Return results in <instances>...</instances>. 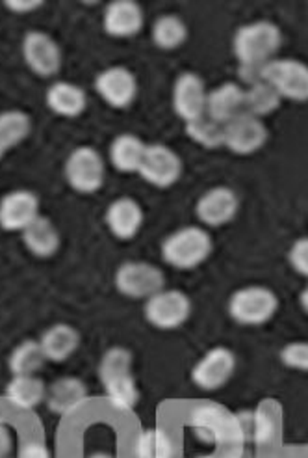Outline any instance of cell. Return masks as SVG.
Here are the masks:
<instances>
[{"instance_id":"obj_1","label":"cell","mask_w":308,"mask_h":458,"mask_svg":"<svg viewBox=\"0 0 308 458\" xmlns=\"http://www.w3.org/2000/svg\"><path fill=\"white\" fill-rule=\"evenodd\" d=\"M214 251V241L204 227L186 225L162 242V259L177 270H194Z\"/></svg>"},{"instance_id":"obj_2","label":"cell","mask_w":308,"mask_h":458,"mask_svg":"<svg viewBox=\"0 0 308 458\" xmlns=\"http://www.w3.org/2000/svg\"><path fill=\"white\" fill-rule=\"evenodd\" d=\"M282 45V32L271 21H254L240 27L232 49L238 64H264L275 60Z\"/></svg>"},{"instance_id":"obj_3","label":"cell","mask_w":308,"mask_h":458,"mask_svg":"<svg viewBox=\"0 0 308 458\" xmlns=\"http://www.w3.org/2000/svg\"><path fill=\"white\" fill-rule=\"evenodd\" d=\"M192 428L203 442L216 444L218 447L246 445L242 442L238 418L214 403H203L194 408Z\"/></svg>"},{"instance_id":"obj_4","label":"cell","mask_w":308,"mask_h":458,"mask_svg":"<svg viewBox=\"0 0 308 458\" xmlns=\"http://www.w3.org/2000/svg\"><path fill=\"white\" fill-rule=\"evenodd\" d=\"M227 310L234 323L242 327H262L275 317L279 299L270 287L249 285L232 293Z\"/></svg>"},{"instance_id":"obj_5","label":"cell","mask_w":308,"mask_h":458,"mask_svg":"<svg viewBox=\"0 0 308 458\" xmlns=\"http://www.w3.org/2000/svg\"><path fill=\"white\" fill-rule=\"evenodd\" d=\"M65 181L79 194L99 192L106 181V165L101 153L91 146H80L65 160Z\"/></svg>"},{"instance_id":"obj_6","label":"cell","mask_w":308,"mask_h":458,"mask_svg":"<svg viewBox=\"0 0 308 458\" xmlns=\"http://www.w3.org/2000/svg\"><path fill=\"white\" fill-rule=\"evenodd\" d=\"M113 284L127 299L149 301L165 289V276L160 267L149 261H125L115 270Z\"/></svg>"},{"instance_id":"obj_7","label":"cell","mask_w":308,"mask_h":458,"mask_svg":"<svg viewBox=\"0 0 308 458\" xmlns=\"http://www.w3.org/2000/svg\"><path fill=\"white\" fill-rule=\"evenodd\" d=\"M144 315L158 330H177L192 315V301L180 289H162L146 301Z\"/></svg>"},{"instance_id":"obj_8","label":"cell","mask_w":308,"mask_h":458,"mask_svg":"<svg viewBox=\"0 0 308 458\" xmlns=\"http://www.w3.org/2000/svg\"><path fill=\"white\" fill-rule=\"evenodd\" d=\"M21 51L25 64L34 75L41 79H51L60 73L63 56L60 45L53 36L39 30H30L22 38Z\"/></svg>"},{"instance_id":"obj_9","label":"cell","mask_w":308,"mask_h":458,"mask_svg":"<svg viewBox=\"0 0 308 458\" xmlns=\"http://www.w3.org/2000/svg\"><path fill=\"white\" fill-rule=\"evenodd\" d=\"M266 82H270L282 99L294 103L308 101V65L296 58H275L268 64Z\"/></svg>"},{"instance_id":"obj_10","label":"cell","mask_w":308,"mask_h":458,"mask_svg":"<svg viewBox=\"0 0 308 458\" xmlns=\"http://www.w3.org/2000/svg\"><path fill=\"white\" fill-rule=\"evenodd\" d=\"M182 170V158L170 146L147 144L137 174L156 189H170L180 179Z\"/></svg>"},{"instance_id":"obj_11","label":"cell","mask_w":308,"mask_h":458,"mask_svg":"<svg viewBox=\"0 0 308 458\" xmlns=\"http://www.w3.org/2000/svg\"><path fill=\"white\" fill-rule=\"evenodd\" d=\"M99 98L112 108H129L137 98V79L125 65H110L95 79Z\"/></svg>"},{"instance_id":"obj_12","label":"cell","mask_w":308,"mask_h":458,"mask_svg":"<svg viewBox=\"0 0 308 458\" xmlns=\"http://www.w3.org/2000/svg\"><path fill=\"white\" fill-rule=\"evenodd\" d=\"M236 371V356L227 347L210 349L192 369V382L203 392L221 389Z\"/></svg>"},{"instance_id":"obj_13","label":"cell","mask_w":308,"mask_h":458,"mask_svg":"<svg viewBox=\"0 0 308 458\" xmlns=\"http://www.w3.org/2000/svg\"><path fill=\"white\" fill-rule=\"evenodd\" d=\"M240 211V196L234 189L220 185L208 189L196 203V215L206 227L230 224Z\"/></svg>"},{"instance_id":"obj_14","label":"cell","mask_w":308,"mask_h":458,"mask_svg":"<svg viewBox=\"0 0 308 458\" xmlns=\"http://www.w3.org/2000/svg\"><path fill=\"white\" fill-rule=\"evenodd\" d=\"M268 136L266 123L246 112L225 125L223 148L236 155H253L266 146Z\"/></svg>"},{"instance_id":"obj_15","label":"cell","mask_w":308,"mask_h":458,"mask_svg":"<svg viewBox=\"0 0 308 458\" xmlns=\"http://www.w3.org/2000/svg\"><path fill=\"white\" fill-rule=\"evenodd\" d=\"M206 99L208 91L204 81L197 73L184 72L177 77L173 84V108L184 123L204 116Z\"/></svg>"},{"instance_id":"obj_16","label":"cell","mask_w":308,"mask_h":458,"mask_svg":"<svg viewBox=\"0 0 308 458\" xmlns=\"http://www.w3.org/2000/svg\"><path fill=\"white\" fill-rule=\"evenodd\" d=\"M39 216V198L27 189L8 192L0 199V227L4 232H25Z\"/></svg>"},{"instance_id":"obj_17","label":"cell","mask_w":308,"mask_h":458,"mask_svg":"<svg viewBox=\"0 0 308 458\" xmlns=\"http://www.w3.org/2000/svg\"><path fill=\"white\" fill-rule=\"evenodd\" d=\"M144 25V8L134 0H113L104 8L103 29L112 38H134Z\"/></svg>"},{"instance_id":"obj_18","label":"cell","mask_w":308,"mask_h":458,"mask_svg":"<svg viewBox=\"0 0 308 458\" xmlns=\"http://www.w3.org/2000/svg\"><path fill=\"white\" fill-rule=\"evenodd\" d=\"M104 220L115 239L132 241L139 233V229L144 227L146 215L134 198L121 196L108 205Z\"/></svg>"},{"instance_id":"obj_19","label":"cell","mask_w":308,"mask_h":458,"mask_svg":"<svg viewBox=\"0 0 308 458\" xmlns=\"http://www.w3.org/2000/svg\"><path fill=\"white\" fill-rule=\"evenodd\" d=\"M206 114L223 125L242 116L246 114V88L240 82H223L208 91Z\"/></svg>"},{"instance_id":"obj_20","label":"cell","mask_w":308,"mask_h":458,"mask_svg":"<svg viewBox=\"0 0 308 458\" xmlns=\"http://www.w3.org/2000/svg\"><path fill=\"white\" fill-rule=\"evenodd\" d=\"M87 401V387L77 377H62L46 387V406L56 416H69Z\"/></svg>"},{"instance_id":"obj_21","label":"cell","mask_w":308,"mask_h":458,"mask_svg":"<svg viewBox=\"0 0 308 458\" xmlns=\"http://www.w3.org/2000/svg\"><path fill=\"white\" fill-rule=\"evenodd\" d=\"M45 103L51 108V112L56 114V116L79 118L82 116L87 106V96L79 84L58 81V82H53L49 89H46Z\"/></svg>"},{"instance_id":"obj_22","label":"cell","mask_w":308,"mask_h":458,"mask_svg":"<svg viewBox=\"0 0 308 458\" xmlns=\"http://www.w3.org/2000/svg\"><path fill=\"white\" fill-rule=\"evenodd\" d=\"M82 335L80 332L65 323H56L51 328H46L39 337V345L46 361L62 363L73 356L80 347Z\"/></svg>"},{"instance_id":"obj_23","label":"cell","mask_w":308,"mask_h":458,"mask_svg":"<svg viewBox=\"0 0 308 458\" xmlns=\"http://www.w3.org/2000/svg\"><path fill=\"white\" fill-rule=\"evenodd\" d=\"M21 237L30 254L39 259L53 258L62 244L58 227L53 224L51 218L41 215L22 232Z\"/></svg>"},{"instance_id":"obj_24","label":"cell","mask_w":308,"mask_h":458,"mask_svg":"<svg viewBox=\"0 0 308 458\" xmlns=\"http://www.w3.org/2000/svg\"><path fill=\"white\" fill-rule=\"evenodd\" d=\"M147 144L136 134L125 132L115 136L110 144V163L121 174H137L141 160H144Z\"/></svg>"},{"instance_id":"obj_25","label":"cell","mask_w":308,"mask_h":458,"mask_svg":"<svg viewBox=\"0 0 308 458\" xmlns=\"http://www.w3.org/2000/svg\"><path fill=\"white\" fill-rule=\"evenodd\" d=\"M6 399L21 410H34L46 399V384L37 375L13 377L6 386Z\"/></svg>"},{"instance_id":"obj_26","label":"cell","mask_w":308,"mask_h":458,"mask_svg":"<svg viewBox=\"0 0 308 458\" xmlns=\"http://www.w3.org/2000/svg\"><path fill=\"white\" fill-rule=\"evenodd\" d=\"M32 129V120L27 112L6 110L0 114V158L27 139Z\"/></svg>"},{"instance_id":"obj_27","label":"cell","mask_w":308,"mask_h":458,"mask_svg":"<svg viewBox=\"0 0 308 458\" xmlns=\"http://www.w3.org/2000/svg\"><path fill=\"white\" fill-rule=\"evenodd\" d=\"M46 363V358L43 354V349L39 341L36 339H25L12 351L8 365L13 377H25V375H37L43 365Z\"/></svg>"},{"instance_id":"obj_28","label":"cell","mask_w":308,"mask_h":458,"mask_svg":"<svg viewBox=\"0 0 308 458\" xmlns=\"http://www.w3.org/2000/svg\"><path fill=\"white\" fill-rule=\"evenodd\" d=\"M153 43L162 51H175L186 43L187 27L179 15H162L154 21L151 30Z\"/></svg>"},{"instance_id":"obj_29","label":"cell","mask_w":308,"mask_h":458,"mask_svg":"<svg viewBox=\"0 0 308 458\" xmlns=\"http://www.w3.org/2000/svg\"><path fill=\"white\" fill-rule=\"evenodd\" d=\"M137 458H175V444L171 434L160 427L146 428L136 440Z\"/></svg>"},{"instance_id":"obj_30","label":"cell","mask_w":308,"mask_h":458,"mask_svg":"<svg viewBox=\"0 0 308 458\" xmlns=\"http://www.w3.org/2000/svg\"><path fill=\"white\" fill-rule=\"evenodd\" d=\"M284 99L270 82H258L246 88V112L254 118H266L273 114Z\"/></svg>"},{"instance_id":"obj_31","label":"cell","mask_w":308,"mask_h":458,"mask_svg":"<svg viewBox=\"0 0 308 458\" xmlns=\"http://www.w3.org/2000/svg\"><path fill=\"white\" fill-rule=\"evenodd\" d=\"M186 134L204 149H220L225 146V125L216 122L214 118H210L208 114L197 120L187 122Z\"/></svg>"},{"instance_id":"obj_32","label":"cell","mask_w":308,"mask_h":458,"mask_svg":"<svg viewBox=\"0 0 308 458\" xmlns=\"http://www.w3.org/2000/svg\"><path fill=\"white\" fill-rule=\"evenodd\" d=\"M132 373V352L125 347L108 349L99 363V378L103 386L120 380Z\"/></svg>"},{"instance_id":"obj_33","label":"cell","mask_w":308,"mask_h":458,"mask_svg":"<svg viewBox=\"0 0 308 458\" xmlns=\"http://www.w3.org/2000/svg\"><path fill=\"white\" fill-rule=\"evenodd\" d=\"M103 387L106 392V399L117 410H134L136 404L139 403V389L132 373L120 380H113Z\"/></svg>"},{"instance_id":"obj_34","label":"cell","mask_w":308,"mask_h":458,"mask_svg":"<svg viewBox=\"0 0 308 458\" xmlns=\"http://www.w3.org/2000/svg\"><path fill=\"white\" fill-rule=\"evenodd\" d=\"M253 423H254V444H270L275 438V432L279 428V410L277 404L271 401H264L253 411Z\"/></svg>"},{"instance_id":"obj_35","label":"cell","mask_w":308,"mask_h":458,"mask_svg":"<svg viewBox=\"0 0 308 458\" xmlns=\"http://www.w3.org/2000/svg\"><path fill=\"white\" fill-rule=\"evenodd\" d=\"M280 361L290 369L308 373V341H296L280 351Z\"/></svg>"},{"instance_id":"obj_36","label":"cell","mask_w":308,"mask_h":458,"mask_svg":"<svg viewBox=\"0 0 308 458\" xmlns=\"http://www.w3.org/2000/svg\"><path fill=\"white\" fill-rule=\"evenodd\" d=\"M268 64H238V79L244 88L254 86L258 82H266V72H268Z\"/></svg>"},{"instance_id":"obj_37","label":"cell","mask_w":308,"mask_h":458,"mask_svg":"<svg viewBox=\"0 0 308 458\" xmlns=\"http://www.w3.org/2000/svg\"><path fill=\"white\" fill-rule=\"evenodd\" d=\"M288 259L297 274L308 278V237H303L292 244Z\"/></svg>"},{"instance_id":"obj_38","label":"cell","mask_w":308,"mask_h":458,"mask_svg":"<svg viewBox=\"0 0 308 458\" xmlns=\"http://www.w3.org/2000/svg\"><path fill=\"white\" fill-rule=\"evenodd\" d=\"M4 6L13 13H32L43 6L41 0H6Z\"/></svg>"},{"instance_id":"obj_39","label":"cell","mask_w":308,"mask_h":458,"mask_svg":"<svg viewBox=\"0 0 308 458\" xmlns=\"http://www.w3.org/2000/svg\"><path fill=\"white\" fill-rule=\"evenodd\" d=\"M19 458H51V451L41 442H29L21 449Z\"/></svg>"},{"instance_id":"obj_40","label":"cell","mask_w":308,"mask_h":458,"mask_svg":"<svg viewBox=\"0 0 308 458\" xmlns=\"http://www.w3.org/2000/svg\"><path fill=\"white\" fill-rule=\"evenodd\" d=\"M12 447H13L12 432H10L8 425H4L3 421H0V458H8Z\"/></svg>"},{"instance_id":"obj_41","label":"cell","mask_w":308,"mask_h":458,"mask_svg":"<svg viewBox=\"0 0 308 458\" xmlns=\"http://www.w3.org/2000/svg\"><path fill=\"white\" fill-rule=\"evenodd\" d=\"M299 302H301V308L304 310V313H308V284H306V287L301 291Z\"/></svg>"},{"instance_id":"obj_42","label":"cell","mask_w":308,"mask_h":458,"mask_svg":"<svg viewBox=\"0 0 308 458\" xmlns=\"http://www.w3.org/2000/svg\"><path fill=\"white\" fill-rule=\"evenodd\" d=\"M87 458H113L110 453H93Z\"/></svg>"},{"instance_id":"obj_43","label":"cell","mask_w":308,"mask_h":458,"mask_svg":"<svg viewBox=\"0 0 308 458\" xmlns=\"http://www.w3.org/2000/svg\"><path fill=\"white\" fill-rule=\"evenodd\" d=\"M196 458H218V454H210V456H196Z\"/></svg>"},{"instance_id":"obj_44","label":"cell","mask_w":308,"mask_h":458,"mask_svg":"<svg viewBox=\"0 0 308 458\" xmlns=\"http://www.w3.org/2000/svg\"><path fill=\"white\" fill-rule=\"evenodd\" d=\"M8 458H10V456H8Z\"/></svg>"}]
</instances>
